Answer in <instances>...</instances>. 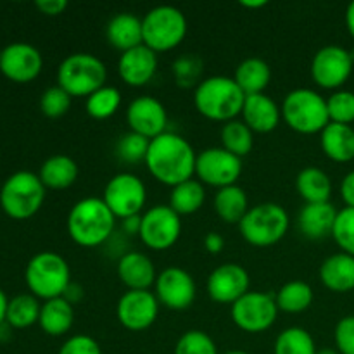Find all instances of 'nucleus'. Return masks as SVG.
Segmentation results:
<instances>
[{"label":"nucleus","mask_w":354,"mask_h":354,"mask_svg":"<svg viewBox=\"0 0 354 354\" xmlns=\"http://www.w3.org/2000/svg\"><path fill=\"white\" fill-rule=\"evenodd\" d=\"M80 168L73 158L66 154H54L48 159H45L44 165L40 166V176L41 183L45 189L52 190H66L73 187L78 180Z\"/></svg>","instance_id":"obj_27"},{"label":"nucleus","mask_w":354,"mask_h":354,"mask_svg":"<svg viewBox=\"0 0 354 354\" xmlns=\"http://www.w3.org/2000/svg\"><path fill=\"white\" fill-rule=\"evenodd\" d=\"M221 147L237 158H245L254 147V131L242 120H232L221 127Z\"/></svg>","instance_id":"obj_34"},{"label":"nucleus","mask_w":354,"mask_h":354,"mask_svg":"<svg viewBox=\"0 0 354 354\" xmlns=\"http://www.w3.org/2000/svg\"><path fill=\"white\" fill-rule=\"evenodd\" d=\"M182 235V216L165 204L149 207L142 213L140 237L142 244L152 251H168Z\"/></svg>","instance_id":"obj_12"},{"label":"nucleus","mask_w":354,"mask_h":354,"mask_svg":"<svg viewBox=\"0 0 354 354\" xmlns=\"http://www.w3.org/2000/svg\"><path fill=\"white\" fill-rule=\"evenodd\" d=\"M315 339L306 328L289 327L275 339L273 354H317Z\"/></svg>","instance_id":"obj_37"},{"label":"nucleus","mask_w":354,"mask_h":354,"mask_svg":"<svg viewBox=\"0 0 354 354\" xmlns=\"http://www.w3.org/2000/svg\"><path fill=\"white\" fill-rule=\"evenodd\" d=\"M204 249H206L209 254H220L225 249V239L221 237L218 232H209L204 237Z\"/></svg>","instance_id":"obj_48"},{"label":"nucleus","mask_w":354,"mask_h":354,"mask_svg":"<svg viewBox=\"0 0 354 354\" xmlns=\"http://www.w3.org/2000/svg\"><path fill=\"white\" fill-rule=\"evenodd\" d=\"M346 26H348L349 35L354 38V2H351L346 9Z\"/></svg>","instance_id":"obj_51"},{"label":"nucleus","mask_w":354,"mask_h":354,"mask_svg":"<svg viewBox=\"0 0 354 354\" xmlns=\"http://www.w3.org/2000/svg\"><path fill=\"white\" fill-rule=\"evenodd\" d=\"M354 59L339 45H325L311 59V78L320 88L339 90L353 73Z\"/></svg>","instance_id":"obj_14"},{"label":"nucleus","mask_w":354,"mask_h":354,"mask_svg":"<svg viewBox=\"0 0 354 354\" xmlns=\"http://www.w3.org/2000/svg\"><path fill=\"white\" fill-rule=\"evenodd\" d=\"M251 277L239 263H223L207 277V296L218 304H234L249 292Z\"/></svg>","instance_id":"obj_17"},{"label":"nucleus","mask_w":354,"mask_h":354,"mask_svg":"<svg viewBox=\"0 0 354 354\" xmlns=\"http://www.w3.org/2000/svg\"><path fill=\"white\" fill-rule=\"evenodd\" d=\"M213 207L221 221L227 225H239L249 211L248 194L239 185L225 187L214 194Z\"/></svg>","instance_id":"obj_31"},{"label":"nucleus","mask_w":354,"mask_h":354,"mask_svg":"<svg viewBox=\"0 0 354 354\" xmlns=\"http://www.w3.org/2000/svg\"><path fill=\"white\" fill-rule=\"evenodd\" d=\"M327 111L330 123L351 124L354 121V92L335 90L327 99Z\"/></svg>","instance_id":"obj_40"},{"label":"nucleus","mask_w":354,"mask_h":354,"mask_svg":"<svg viewBox=\"0 0 354 354\" xmlns=\"http://www.w3.org/2000/svg\"><path fill=\"white\" fill-rule=\"evenodd\" d=\"M223 354H249V353L239 351V349H235V351H227V353H223Z\"/></svg>","instance_id":"obj_55"},{"label":"nucleus","mask_w":354,"mask_h":354,"mask_svg":"<svg viewBox=\"0 0 354 354\" xmlns=\"http://www.w3.org/2000/svg\"><path fill=\"white\" fill-rule=\"evenodd\" d=\"M320 280L332 292H351L354 290V256L346 252L328 256L320 266Z\"/></svg>","instance_id":"obj_25"},{"label":"nucleus","mask_w":354,"mask_h":354,"mask_svg":"<svg viewBox=\"0 0 354 354\" xmlns=\"http://www.w3.org/2000/svg\"><path fill=\"white\" fill-rule=\"evenodd\" d=\"M351 54H353V59H354V48H353V52H351Z\"/></svg>","instance_id":"obj_56"},{"label":"nucleus","mask_w":354,"mask_h":354,"mask_svg":"<svg viewBox=\"0 0 354 354\" xmlns=\"http://www.w3.org/2000/svg\"><path fill=\"white\" fill-rule=\"evenodd\" d=\"M203 59L199 55L194 54H183L180 57H176L173 61L171 73L173 78H175V83L180 86V88H196L203 80Z\"/></svg>","instance_id":"obj_38"},{"label":"nucleus","mask_w":354,"mask_h":354,"mask_svg":"<svg viewBox=\"0 0 354 354\" xmlns=\"http://www.w3.org/2000/svg\"><path fill=\"white\" fill-rule=\"evenodd\" d=\"M242 175V159L225 151L223 147H207L197 152L196 178L204 187L225 189L237 185Z\"/></svg>","instance_id":"obj_13"},{"label":"nucleus","mask_w":354,"mask_h":354,"mask_svg":"<svg viewBox=\"0 0 354 354\" xmlns=\"http://www.w3.org/2000/svg\"><path fill=\"white\" fill-rule=\"evenodd\" d=\"M127 123L130 131L152 140V138L166 133L168 111H166L165 104L156 97L140 95L128 104Z\"/></svg>","instance_id":"obj_19"},{"label":"nucleus","mask_w":354,"mask_h":354,"mask_svg":"<svg viewBox=\"0 0 354 354\" xmlns=\"http://www.w3.org/2000/svg\"><path fill=\"white\" fill-rule=\"evenodd\" d=\"M24 280L37 299H55L62 297L71 283V270L61 254L44 251L35 254L24 270Z\"/></svg>","instance_id":"obj_5"},{"label":"nucleus","mask_w":354,"mask_h":354,"mask_svg":"<svg viewBox=\"0 0 354 354\" xmlns=\"http://www.w3.org/2000/svg\"><path fill=\"white\" fill-rule=\"evenodd\" d=\"M313 287L308 282H303V280H290V282L283 283L275 294L279 311L290 315H297L306 311L308 308L313 304Z\"/></svg>","instance_id":"obj_33"},{"label":"nucleus","mask_w":354,"mask_h":354,"mask_svg":"<svg viewBox=\"0 0 354 354\" xmlns=\"http://www.w3.org/2000/svg\"><path fill=\"white\" fill-rule=\"evenodd\" d=\"M71 99L66 90H62L61 86L55 85L50 88L45 90L40 97V111L44 116L50 118V120H57L62 118L71 107Z\"/></svg>","instance_id":"obj_42"},{"label":"nucleus","mask_w":354,"mask_h":354,"mask_svg":"<svg viewBox=\"0 0 354 354\" xmlns=\"http://www.w3.org/2000/svg\"><path fill=\"white\" fill-rule=\"evenodd\" d=\"M159 301L151 290H127L118 299L116 318L130 332H144L156 324L159 317Z\"/></svg>","instance_id":"obj_16"},{"label":"nucleus","mask_w":354,"mask_h":354,"mask_svg":"<svg viewBox=\"0 0 354 354\" xmlns=\"http://www.w3.org/2000/svg\"><path fill=\"white\" fill-rule=\"evenodd\" d=\"M187 17L178 7L158 6L142 17L144 45L156 54L178 47L187 37Z\"/></svg>","instance_id":"obj_9"},{"label":"nucleus","mask_w":354,"mask_h":354,"mask_svg":"<svg viewBox=\"0 0 354 354\" xmlns=\"http://www.w3.org/2000/svg\"><path fill=\"white\" fill-rule=\"evenodd\" d=\"M123 225H121V228H123V234L127 235V237H133V235H138V232H140V221H142V214H138V216H130V218H124Z\"/></svg>","instance_id":"obj_49"},{"label":"nucleus","mask_w":354,"mask_h":354,"mask_svg":"<svg viewBox=\"0 0 354 354\" xmlns=\"http://www.w3.org/2000/svg\"><path fill=\"white\" fill-rule=\"evenodd\" d=\"M0 55H2V48H0Z\"/></svg>","instance_id":"obj_57"},{"label":"nucleus","mask_w":354,"mask_h":354,"mask_svg":"<svg viewBox=\"0 0 354 354\" xmlns=\"http://www.w3.org/2000/svg\"><path fill=\"white\" fill-rule=\"evenodd\" d=\"M149 145H151V140H149V138L133 133V131H128V133L121 135L120 140H118L116 156L120 161L127 162V165L145 162Z\"/></svg>","instance_id":"obj_39"},{"label":"nucleus","mask_w":354,"mask_h":354,"mask_svg":"<svg viewBox=\"0 0 354 354\" xmlns=\"http://www.w3.org/2000/svg\"><path fill=\"white\" fill-rule=\"evenodd\" d=\"M44 69L40 50L26 41H16L2 48L0 73L14 83H30L38 78Z\"/></svg>","instance_id":"obj_18"},{"label":"nucleus","mask_w":354,"mask_h":354,"mask_svg":"<svg viewBox=\"0 0 354 354\" xmlns=\"http://www.w3.org/2000/svg\"><path fill=\"white\" fill-rule=\"evenodd\" d=\"M197 152L182 135L166 131L152 138L144 165L156 182L176 187L196 176Z\"/></svg>","instance_id":"obj_1"},{"label":"nucleus","mask_w":354,"mask_h":354,"mask_svg":"<svg viewBox=\"0 0 354 354\" xmlns=\"http://www.w3.org/2000/svg\"><path fill=\"white\" fill-rule=\"evenodd\" d=\"M206 203V187L197 178H190L173 187L168 206L180 216H189L201 211Z\"/></svg>","instance_id":"obj_32"},{"label":"nucleus","mask_w":354,"mask_h":354,"mask_svg":"<svg viewBox=\"0 0 354 354\" xmlns=\"http://www.w3.org/2000/svg\"><path fill=\"white\" fill-rule=\"evenodd\" d=\"M158 54L145 45L121 52L118 59V75L128 86H145L158 73Z\"/></svg>","instance_id":"obj_20"},{"label":"nucleus","mask_w":354,"mask_h":354,"mask_svg":"<svg viewBox=\"0 0 354 354\" xmlns=\"http://www.w3.org/2000/svg\"><path fill=\"white\" fill-rule=\"evenodd\" d=\"M62 297H64L69 304H73V306H75L76 303H80V301L83 299V287L80 286V283L71 282L68 286V289L64 290V294H62Z\"/></svg>","instance_id":"obj_50"},{"label":"nucleus","mask_w":354,"mask_h":354,"mask_svg":"<svg viewBox=\"0 0 354 354\" xmlns=\"http://www.w3.org/2000/svg\"><path fill=\"white\" fill-rule=\"evenodd\" d=\"M107 82V68L97 55L76 52L62 59L57 68V85L71 97H90Z\"/></svg>","instance_id":"obj_7"},{"label":"nucleus","mask_w":354,"mask_h":354,"mask_svg":"<svg viewBox=\"0 0 354 354\" xmlns=\"http://www.w3.org/2000/svg\"><path fill=\"white\" fill-rule=\"evenodd\" d=\"M116 273L128 290H151L158 279L152 259L140 251L123 252L118 259Z\"/></svg>","instance_id":"obj_21"},{"label":"nucleus","mask_w":354,"mask_h":354,"mask_svg":"<svg viewBox=\"0 0 354 354\" xmlns=\"http://www.w3.org/2000/svg\"><path fill=\"white\" fill-rule=\"evenodd\" d=\"M337 213L339 211L332 203L304 204L297 214V228L310 241L327 239L334 232Z\"/></svg>","instance_id":"obj_23"},{"label":"nucleus","mask_w":354,"mask_h":354,"mask_svg":"<svg viewBox=\"0 0 354 354\" xmlns=\"http://www.w3.org/2000/svg\"><path fill=\"white\" fill-rule=\"evenodd\" d=\"M335 349L341 354H354V315L344 317L335 325Z\"/></svg>","instance_id":"obj_44"},{"label":"nucleus","mask_w":354,"mask_h":354,"mask_svg":"<svg viewBox=\"0 0 354 354\" xmlns=\"http://www.w3.org/2000/svg\"><path fill=\"white\" fill-rule=\"evenodd\" d=\"M241 116L254 133H270L282 121V109L270 95L256 93L245 97Z\"/></svg>","instance_id":"obj_22"},{"label":"nucleus","mask_w":354,"mask_h":354,"mask_svg":"<svg viewBox=\"0 0 354 354\" xmlns=\"http://www.w3.org/2000/svg\"><path fill=\"white\" fill-rule=\"evenodd\" d=\"M282 120L287 127L301 135H317L325 130L330 118L327 111V99L317 90L296 88L283 97L280 106Z\"/></svg>","instance_id":"obj_4"},{"label":"nucleus","mask_w":354,"mask_h":354,"mask_svg":"<svg viewBox=\"0 0 354 354\" xmlns=\"http://www.w3.org/2000/svg\"><path fill=\"white\" fill-rule=\"evenodd\" d=\"M234 80L245 97L265 93L272 82V68L261 57H248L237 66Z\"/></svg>","instance_id":"obj_30"},{"label":"nucleus","mask_w":354,"mask_h":354,"mask_svg":"<svg viewBox=\"0 0 354 354\" xmlns=\"http://www.w3.org/2000/svg\"><path fill=\"white\" fill-rule=\"evenodd\" d=\"M121 107V92L113 85H104L86 97L85 111L92 120L104 121L113 118Z\"/></svg>","instance_id":"obj_36"},{"label":"nucleus","mask_w":354,"mask_h":354,"mask_svg":"<svg viewBox=\"0 0 354 354\" xmlns=\"http://www.w3.org/2000/svg\"><path fill=\"white\" fill-rule=\"evenodd\" d=\"M241 6L244 9H263L265 6H268L266 0H242Z\"/></svg>","instance_id":"obj_52"},{"label":"nucleus","mask_w":354,"mask_h":354,"mask_svg":"<svg viewBox=\"0 0 354 354\" xmlns=\"http://www.w3.org/2000/svg\"><path fill=\"white\" fill-rule=\"evenodd\" d=\"M41 304L33 294H19L9 299L6 322L12 328H28L38 324Z\"/></svg>","instance_id":"obj_35"},{"label":"nucleus","mask_w":354,"mask_h":354,"mask_svg":"<svg viewBox=\"0 0 354 354\" xmlns=\"http://www.w3.org/2000/svg\"><path fill=\"white\" fill-rule=\"evenodd\" d=\"M102 201L120 220L138 216L147 203V187L135 173H118L104 187Z\"/></svg>","instance_id":"obj_10"},{"label":"nucleus","mask_w":354,"mask_h":354,"mask_svg":"<svg viewBox=\"0 0 354 354\" xmlns=\"http://www.w3.org/2000/svg\"><path fill=\"white\" fill-rule=\"evenodd\" d=\"M154 294L159 304L171 311L189 310L197 296L196 280L187 270L169 266L158 273L154 283Z\"/></svg>","instance_id":"obj_15"},{"label":"nucleus","mask_w":354,"mask_h":354,"mask_svg":"<svg viewBox=\"0 0 354 354\" xmlns=\"http://www.w3.org/2000/svg\"><path fill=\"white\" fill-rule=\"evenodd\" d=\"M317 354H341V353L334 348H322V349H318Z\"/></svg>","instance_id":"obj_54"},{"label":"nucleus","mask_w":354,"mask_h":354,"mask_svg":"<svg viewBox=\"0 0 354 354\" xmlns=\"http://www.w3.org/2000/svg\"><path fill=\"white\" fill-rule=\"evenodd\" d=\"M59 354H102L99 342L85 334L69 337L59 349Z\"/></svg>","instance_id":"obj_45"},{"label":"nucleus","mask_w":354,"mask_h":354,"mask_svg":"<svg viewBox=\"0 0 354 354\" xmlns=\"http://www.w3.org/2000/svg\"><path fill=\"white\" fill-rule=\"evenodd\" d=\"M242 239L252 248H272L289 232V214L277 203H261L249 207L239 223Z\"/></svg>","instance_id":"obj_6"},{"label":"nucleus","mask_w":354,"mask_h":354,"mask_svg":"<svg viewBox=\"0 0 354 354\" xmlns=\"http://www.w3.org/2000/svg\"><path fill=\"white\" fill-rule=\"evenodd\" d=\"M37 9L40 10L41 14L48 17L61 16L66 9H68V2L66 0H37L35 2Z\"/></svg>","instance_id":"obj_46"},{"label":"nucleus","mask_w":354,"mask_h":354,"mask_svg":"<svg viewBox=\"0 0 354 354\" xmlns=\"http://www.w3.org/2000/svg\"><path fill=\"white\" fill-rule=\"evenodd\" d=\"M332 237L342 252L354 256V207H344L339 211Z\"/></svg>","instance_id":"obj_43"},{"label":"nucleus","mask_w":354,"mask_h":354,"mask_svg":"<svg viewBox=\"0 0 354 354\" xmlns=\"http://www.w3.org/2000/svg\"><path fill=\"white\" fill-rule=\"evenodd\" d=\"M245 93L234 78L214 75L204 78L194 88V106L203 118L216 123H228L242 114Z\"/></svg>","instance_id":"obj_3"},{"label":"nucleus","mask_w":354,"mask_h":354,"mask_svg":"<svg viewBox=\"0 0 354 354\" xmlns=\"http://www.w3.org/2000/svg\"><path fill=\"white\" fill-rule=\"evenodd\" d=\"M73 324H75V306L69 304L64 297L44 301L38 325L45 334L52 337H61L71 330Z\"/></svg>","instance_id":"obj_28"},{"label":"nucleus","mask_w":354,"mask_h":354,"mask_svg":"<svg viewBox=\"0 0 354 354\" xmlns=\"http://www.w3.org/2000/svg\"><path fill=\"white\" fill-rule=\"evenodd\" d=\"M173 354H218V348L206 332L187 330L176 341Z\"/></svg>","instance_id":"obj_41"},{"label":"nucleus","mask_w":354,"mask_h":354,"mask_svg":"<svg viewBox=\"0 0 354 354\" xmlns=\"http://www.w3.org/2000/svg\"><path fill=\"white\" fill-rule=\"evenodd\" d=\"M296 190L306 204L330 203L332 180L317 166L303 168L296 176Z\"/></svg>","instance_id":"obj_29"},{"label":"nucleus","mask_w":354,"mask_h":354,"mask_svg":"<svg viewBox=\"0 0 354 354\" xmlns=\"http://www.w3.org/2000/svg\"><path fill=\"white\" fill-rule=\"evenodd\" d=\"M341 197L346 207H354V171H349L341 182Z\"/></svg>","instance_id":"obj_47"},{"label":"nucleus","mask_w":354,"mask_h":354,"mask_svg":"<svg viewBox=\"0 0 354 354\" xmlns=\"http://www.w3.org/2000/svg\"><path fill=\"white\" fill-rule=\"evenodd\" d=\"M232 322L248 334H261L272 328L279 317L275 294L249 290L237 303L232 304Z\"/></svg>","instance_id":"obj_11"},{"label":"nucleus","mask_w":354,"mask_h":354,"mask_svg":"<svg viewBox=\"0 0 354 354\" xmlns=\"http://www.w3.org/2000/svg\"><path fill=\"white\" fill-rule=\"evenodd\" d=\"M116 220L102 197H85L69 209L66 228L76 245L93 249L111 241Z\"/></svg>","instance_id":"obj_2"},{"label":"nucleus","mask_w":354,"mask_h":354,"mask_svg":"<svg viewBox=\"0 0 354 354\" xmlns=\"http://www.w3.org/2000/svg\"><path fill=\"white\" fill-rule=\"evenodd\" d=\"M106 38L120 52H127L138 45H144L142 19L131 12L116 14L107 23Z\"/></svg>","instance_id":"obj_24"},{"label":"nucleus","mask_w":354,"mask_h":354,"mask_svg":"<svg viewBox=\"0 0 354 354\" xmlns=\"http://www.w3.org/2000/svg\"><path fill=\"white\" fill-rule=\"evenodd\" d=\"M324 154L334 162H349L354 159V128L351 124L328 123L320 133Z\"/></svg>","instance_id":"obj_26"},{"label":"nucleus","mask_w":354,"mask_h":354,"mask_svg":"<svg viewBox=\"0 0 354 354\" xmlns=\"http://www.w3.org/2000/svg\"><path fill=\"white\" fill-rule=\"evenodd\" d=\"M7 304H9V299H7L6 292L0 289V324L6 322V313H7Z\"/></svg>","instance_id":"obj_53"},{"label":"nucleus","mask_w":354,"mask_h":354,"mask_svg":"<svg viewBox=\"0 0 354 354\" xmlns=\"http://www.w3.org/2000/svg\"><path fill=\"white\" fill-rule=\"evenodd\" d=\"M45 192L47 189L40 176L31 171H17L0 189V207L12 220H28L41 209Z\"/></svg>","instance_id":"obj_8"}]
</instances>
